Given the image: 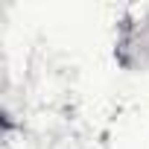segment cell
I'll list each match as a JSON object with an SVG mask.
<instances>
[{
    "label": "cell",
    "mask_w": 149,
    "mask_h": 149,
    "mask_svg": "<svg viewBox=\"0 0 149 149\" xmlns=\"http://www.w3.org/2000/svg\"><path fill=\"white\" fill-rule=\"evenodd\" d=\"M117 50H120V61L126 67L149 70V12H140L137 18H132L123 26Z\"/></svg>",
    "instance_id": "6da1fadb"
}]
</instances>
